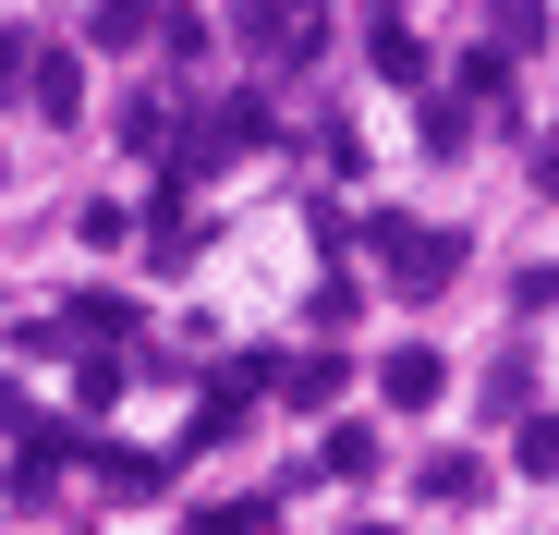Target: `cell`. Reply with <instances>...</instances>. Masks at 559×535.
I'll use <instances>...</instances> for the list:
<instances>
[{
  "mask_svg": "<svg viewBox=\"0 0 559 535\" xmlns=\"http://www.w3.org/2000/svg\"><path fill=\"white\" fill-rule=\"evenodd\" d=\"M511 463H523V475H559V414H535V426H511Z\"/></svg>",
  "mask_w": 559,
  "mask_h": 535,
  "instance_id": "obj_16",
  "label": "cell"
},
{
  "mask_svg": "<svg viewBox=\"0 0 559 535\" xmlns=\"http://www.w3.org/2000/svg\"><path fill=\"white\" fill-rule=\"evenodd\" d=\"M195 535H280V511H267V499H207Z\"/></svg>",
  "mask_w": 559,
  "mask_h": 535,
  "instance_id": "obj_13",
  "label": "cell"
},
{
  "mask_svg": "<svg viewBox=\"0 0 559 535\" xmlns=\"http://www.w3.org/2000/svg\"><path fill=\"white\" fill-rule=\"evenodd\" d=\"M317 475H378V426H329L317 438Z\"/></svg>",
  "mask_w": 559,
  "mask_h": 535,
  "instance_id": "obj_10",
  "label": "cell"
},
{
  "mask_svg": "<svg viewBox=\"0 0 559 535\" xmlns=\"http://www.w3.org/2000/svg\"><path fill=\"white\" fill-rule=\"evenodd\" d=\"M73 451H85L73 426H37V438H25V463H13V499H49V487L73 475Z\"/></svg>",
  "mask_w": 559,
  "mask_h": 535,
  "instance_id": "obj_3",
  "label": "cell"
},
{
  "mask_svg": "<svg viewBox=\"0 0 559 535\" xmlns=\"http://www.w3.org/2000/svg\"><path fill=\"white\" fill-rule=\"evenodd\" d=\"M122 146L158 158V146H170V98H146V85H134V98H122Z\"/></svg>",
  "mask_w": 559,
  "mask_h": 535,
  "instance_id": "obj_12",
  "label": "cell"
},
{
  "mask_svg": "<svg viewBox=\"0 0 559 535\" xmlns=\"http://www.w3.org/2000/svg\"><path fill=\"white\" fill-rule=\"evenodd\" d=\"M13 426H25V390H13V378H0V438H13Z\"/></svg>",
  "mask_w": 559,
  "mask_h": 535,
  "instance_id": "obj_20",
  "label": "cell"
},
{
  "mask_svg": "<svg viewBox=\"0 0 559 535\" xmlns=\"http://www.w3.org/2000/svg\"><path fill=\"white\" fill-rule=\"evenodd\" d=\"M49 341H134V305H122V293H73V305L49 317Z\"/></svg>",
  "mask_w": 559,
  "mask_h": 535,
  "instance_id": "obj_4",
  "label": "cell"
},
{
  "mask_svg": "<svg viewBox=\"0 0 559 535\" xmlns=\"http://www.w3.org/2000/svg\"><path fill=\"white\" fill-rule=\"evenodd\" d=\"M353 535H390V523H353Z\"/></svg>",
  "mask_w": 559,
  "mask_h": 535,
  "instance_id": "obj_22",
  "label": "cell"
},
{
  "mask_svg": "<svg viewBox=\"0 0 559 535\" xmlns=\"http://www.w3.org/2000/svg\"><path fill=\"white\" fill-rule=\"evenodd\" d=\"M535 195H559V134H547V146H535Z\"/></svg>",
  "mask_w": 559,
  "mask_h": 535,
  "instance_id": "obj_19",
  "label": "cell"
},
{
  "mask_svg": "<svg viewBox=\"0 0 559 535\" xmlns=\"http://www.w3.org/2000/svg\"><path fill=\"white\" fill-rule=\"evenodd\" d=\"M462 134H475V98H426V158H462Z\"/></svg>",
  "mask_w": 559,
  "mask_h": 535,
  "instance_id": "obj_15",
  "label": "cell"
},
{
  "mask_svg": "<svg viewBox=\"0 0 559 535\" xmlns=\"http://www.w3.org/2000/svg\"><path fill=\"white\" fill-rule=\"evenodd\" d=\"M122 378H134L122 353H85V366H73V414H110V402H122Z\"/></svg>",
  "mask_w": 559,
  "mask_h": 535,
  "instance_id": "obj_11",
  "label": "cell"
},
{
  "mask_svg": "<svg viewBox=\"0 0 559 535\" xmlns=\"http://www.w3.org/2000/svg\"><path fill=\"white\" fill-rule=\"evenodd\" d=\"M267 390H280V402H305V414L341 402V353H293V366H267Z\"/></svg>",
  "mask_w": 559,
  "mask_h": 535,
  "instance_id": "obj_6",
  "label": "cell"
},
{
  "mask_svg": "<svg viewBox=\"0 0 559 535\" xmlns=\"http://www.w3.org/2000/svg\"><path fill=\"white\" fill-rule=\"evenodd\" d=\"M523 37H547V0H487V49H523Z\"/></svg>",
  "mask_w": 559,
  "mask_h": 535,
  "instance_id": "obj_14",
  "label": "cell"
},
{
  "mask_svg": "<svg viewBox=\"0 0 559 535\" xmlns=\"http://www.w3.org/2000/svg\"><path fill=\"white\" fill-rule=\"evenodd\" d=\"M378 73H390V85H426V49H414L402 25H378Z\"/></svg>",
  "mask_w": 559,
  "mask_h": 535,
  "instance_id": "obj_18",
  "label": "cell"
},
{
  "mask_svg": "<svg viewBox=\"0 0 559 535\" xmlns=\"http://www.w3.org/2000/svg\"><path fill=\"white\" fill-rule=\"evenodd\" d=\"M146 25H158V0H98V13H85L98 49H146Z\"/></svg>",
  "mask_w": 559,
  "mask_h": 535,
  "instance_id": "obj_8",
  "label": "cell"
},
{
  "mask_svg": "<svg viewBox=\"0 0 559 535\" xmlns=\"http://www.w3.org/2000/svg\"><path fill=\"white\" fill-rule=\"evenodd\" d=\"M438 390H450V366H438L426 341H402V353H378V402H390V414H426Z\"/></svg>",
  "mask_w": 559,
  "mask_h": 535,
  "instance_id": "obj_2",
  "label": "cell"
},
{
  "mask_svg": "<svg viewBox=\"0 0 559 535\" xmlns=\"http://www.w3.org/2000/svg\"><path fill=\"white\" fill-rule=\"evenodd\" d=\"M426 499H450V511L487 499V463H426Z\"/></svg>",
  "mask_w": 559,
  "mask_h": 535,
  "instance_id": "obj_17",
  "label": "cell"
},
{
  "mask_svg": "<svg viewBox=\"0 0 559 535\" xmlns=\"http://www.w3.org/2000/svg\"><path fill=\"white\" fill-rule=\"evenodd\" d=\"M365 243L390 255V293H450V268H462V243L426 219H365Z\"/></svg>",
  "mask_w": 559,
  "mask_h": 535,
  "instance_id": "obj_1",
  "label": "cell"
},
{
  "mask_svg": "<svg viewBox=\"0 0 559 535\" xmlns=\"http://www.w3.org/2000/svg\"><path fill=\"white\" fill-rule=\"evenodd\" d=\"M85 451H98V438H85ZM98 487L110 499H158L170 487V451H98Z\"/></svg>",
  "mask_w": 559,
  "mask_h": 535,
  "instance_id": "obj_5",
  "label": "cell"
},
{
  "mask_svg": "<svg viewBox=\"0 0 559 535\" xmlns=\"http://www.w3.org/2000/svg\"><path fill=\"white\" fill-rule=\"evenodd\" d=\"M390 13H402V0H378V25H390Z\"/></svg>",
  "mask_w": 559,
  "mask_h": 535,
  "instance_id": "obj_21",
  "label": "cell"
},
{
  "mask_svg": "<svg viewBox=\"0 0 559 535\" xmlns=\"http://www.w3.org/2000/svg\"><path fill=\"white\" fill-rule=\"evenodd\" d=\"M146 243H158V268H182L195 255V207H182V170L158 183V207H146Z\"/></svg>",
  "mask_w": 559,
  "mask_h": 535,
  "instance_id": "obj_7",
  "label": "cell"
},
{
  "mask_svg": "<svg viewBox=\"0 0 559 535\" xmlns=\"http://www.w3.org/2000/svg\"><path fill=\"white\" fill-rule=\"evenodd\" d=\"M25 98H37V110H49V122H73V110H85V73H73V61H61V49H49V61H37V73H25Z\"/></svg>",
  "mask_w": 559,
  "mask_h": 535,
  "instance_id": "obj_9",
  "label": "cell"
}]
</instances>
